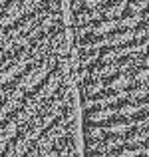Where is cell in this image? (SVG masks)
<instances>
[{
    "label": "cell",
    "instance_id": "6da1fadb",
    "mask_svg": "<svg viewBox=\"0 0 149 157\" xmlns=\"http://www.w3.org/2000/svg\"><path fill=\"white\" fill-rule=\"evenodd\" d=\"M121 96V90H113V88H99L94 94H88L86 96V105H92V104H111L115 101L117 98Z\"/></svg>",
    "mask_w": 149,
    "mask_h": 157
},
{
    "label": "cell",
    "instance_id": "277c9868",
    "mask_svg": "<svg viewBox=\"0 0 149 157\" xmlns=\"http://www.w3.org/2000/svg\"><path fill=\"white\" fill-rule=\"evenodd\" d=\"M111 113H115L111 104H92L86 109V119H90V121H101V119L109 117Z\"/></svg>",
    "mask_w": 149,
    "mask_h": 157
},
{
    "label": "cell",
    "instance_id": "8992f818",
    "mask_svg": "<svg viewBox=\"0 0 149 157\" xmlns=\"http://www.w3.org/2000/svg\"><path fill=\"white\" fill-rule=\"evenodd\" d=\"M121 133H123V139H125V141H141V139H145L149 135V125H133V123H131Z\"/></svg>",
    "mask_w": 149,
    "mask_h": 157
},
{
    "label": "cell",
    "instance_id": "30bf717a",
    "mask_svg": "<svg viewBox=\"0 0 149 157\" xmlns=\"http://www.w3.org/2000/svg\"><path fill=\"white\" fill-rule=\"evenodd\" d=\"M86 157H111L109 155V151H107V149H88V151H86Z\"/></svg>",
    "mask_w": 149,
    "mask_h": 157
},
{
    "label": "cell",
    "instance_id": "7a4b0ae2",
    "mask_svg": "<svg viewBox=\"0 0 149 157\" xmlns=\"http://www.w3.org/2000/svg\"><path fill=\"white\" fill-rule=\"evenodd\" d=\"M97 123L101 125V129H105V131H123L125 127L131 125L129 115H123V113H111L109 117L101 119V121H97Z\"/></svg>",
    "mask_w": 149,
    "mask_h": 157
},
{
    "label": "cell",
    "instance_id": "9c48e42d",
    "mask_svg": "<svg viewBox=\"0 0 149 157\" xmlns=\"http://www.w3.org/2000/svg\"><path fill=\"white\" fill-rule=\"evenodd\" d=\"M123 147H125V149L129 151V153L133 155V157L137 155V153H141V151H143L141 141H125V145H123Z\"/></svg>",
    "mask_w": 149,
    "mask_h": 157
},
{
    "label": "cell",
    "instance_id": "5b68a950",
    "mask_svg": "<svg viewBox=\"0 0 149 157\" xmlns=\"http://www.w3.org/2000/svg\"><path fill=\"white\" fill-rule=\"evenodd\" d=\"M111 105H113L115 113H123V115H131L139 107L137 100H131V98H127V96H119L115 101H111Z\"/></svg>",
    "mask_w": 149,
    "mask_h": 157
},
{
    "label": "cell",
    "instance_id": "7c38bea8",
    "mask_svg": "<svg viewBox=\"0 0 149 157\" xmlns=\"http://www.w3.org/2000/svg\"><path fill=\"white\" fill-rule=\"evenodd\" d=\"M141 145H143V151H145V153H149V135L141 141Z\"/></svg>",
    "mask_w": 149,
    "mask_h": 157
},
{
    "label": "cell",
    "instance_id": "3957f363",
    "mask_svg": "<svg viewBox=\"0 0 149 157\" xmlns=\"http://www.w3.org/2000/svg\"><path fill=\"white\" fill-rule=\"evenodd\" d=\"M129 74L127 70H115V72L107 74L105 78H101V86L103 88H113V90H123L129 84Z\"/></svg>",
    "mask_w": 149,
    "mask_h": 157
},
{
    "label": "cell",
    "instance_id": "8fae6325",
    "mask_svg": "<svg viewBox=\"0 0 149 157\" xmlns=\"http://www.w3.org/2000/svg\"><path fill=\"white\" fill-rule=\"evenodd\" d=\"M137 104H139V107H147V109H149V92L145 94V96H141V98H139V100H137Z\"/></svg>",
    "mask_w": 149,
    "mask_h": 157
},
{
    "label": "cell",
    "instance_id": "4fadbf2b",
    "mask_svg": "<svg viewBox=\"0 0 149 157\" xmlns=\"http://www.w3.org/2000/svg\"><path fill=\"white\" fill-rule=\"evenodd\" d=\"M147 90H149V84H147Z\"/></svg>",
    "mask_w": 149,
    "mask_h": 157
},
{
    "label": "cell",
    "instance_id": "ba28073f",
    "mask_svg": "<svg viewBox=\"0 0 149 157\" xmlns=\"http://www.w3.org/2000/svg\"><path fill=\"white\" fill-rule=\"evenodd\" d=\"M129 121L133 125H149V109L147 107H141V109H135L133 113L129 115Z\"/></svg>",
    "mask_w": 149,
    "mask_h": 157
},
{
    "label": "cell",
    "instance_id": "52a82bcc",
    "mask_svg": "<svg viewBox=\"0 0 149 157\" xmlns=\"http://www.w3.org/2000/svg\"><path fill=\"white\" fill-rule=\"evenodd\" d=\"M78 86H80L82 92L88 96V94H94L96 90L101 88V80H99V78H96V76H84V80H82Z\"/></svg>",
    "mask_w": 149,
    "mask_h": 157
}]
</instances>
